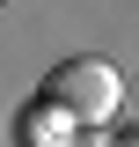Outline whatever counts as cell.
Returning <instances> with one entry per match:
<instances>
[{"mask_svg":"<svg viewBox=\"0 0 139 147\" xmlns=\"http://www.w3.org/2000/svg\"><path fill=\"white\" fill-rule=\"evenodd\" d=\"M37 103L59 110V118H73V125H110L124 103V81L110 59H59L44 81H37Z\"/></svg>","mask_w":139,"mask_h":147,"instance_id":"6da1fadb","label":"cell"},{"mask_svg":"<svg viewBox=\"0 0 139 147\" xmlns=\"http://www.w3.org/2000/svg\"><path fill=\"white\" fill-rule=\"evenodd\" d=\"M66 147H117V140H110V125H81V132H73Z\"/></svg>","mask_w":139,"mask_h":147,"instance_id":"7a4b0ae2","label":"cell"},{"mask_svg":"<svg viewBox=\"0 0 139 147\" xmlns=\"http://www.w3.org/2000/svg\"><path fill=\"white\" fill-rule=\"evenodd\" d=\"M124 147H139V132H132V140H124Z\"/></svg>","mask_w":139,"mask_h":147,"instance_id":"3957f363","label":"cell"}]
</instances>
